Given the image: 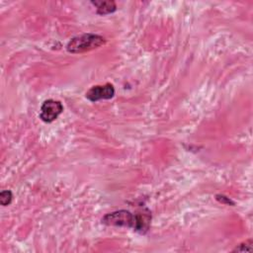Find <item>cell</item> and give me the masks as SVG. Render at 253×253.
<instances>
[{
    "label": "cell",
    "instance_id": "6da1fadb",
    "mask_svg": "<svg viewBox=\"0 0 253 253\" xmlns=\"http://www.w3.org/2000/svg\"><path fill=\"white\" fill-rule=\"evenodd\" d=\"M104 37L96 34H83L72 38L66 44V50L70 53H82L93 50L105 44Z\"/></svg>",
    "mask_w": 253,
    "mask_h": 253
},
{
    "label": "cell",
    "instance_id": "7a4b0ae2",
    "mask_svg": "<svg viewBox=\"0 0 253 253\" xmlns=\"http://www.w3.org/2000/svg\"><path fill=\"white\" fill-rule=\"evenodd\" d=\"M135 215L126 210H120L110 213H107L102 218V223L109 226H125L134 227Z\"/></svg>",
    "mask_w": 253,
    "mask_h": 253
},
{
    "label": "cell",
    "instance_id": "3957f363",
    "mask_svg": "<svg viewBox=\"0 0 253 253\" xmlns=\"http://www.w3.org/2000/svg\"><path fill=\"white\" fill-rule=\"evenodd\" d=\"M63 112V106L60 101L47 99L41 106L40 119L44 123H52Z\"/></svg>",
    "mask_w": 253,
    "mask_h": 253
},
{
    "label": "cell",
    "instance_id": "277c9868",
    "mask_svg": "<svg viewBox=\"0 0 253 253\" xmlns=\"http://www.w3.org/2000/svg\"><path fill=\"white\" fill-rule=\"evenodd\" d=\"M115 87L111 83L104 85L92 86L85 94V97L91 102H97L100 100H109L115 96Z\"/></svg>",
    "mask_w": 253,
    "mask_h": 253
},
{
    "label": "cell",
    "instance_id": "5b68a950",
    "mask_svg": "<svg viewBox=\"0 0 253 253\" xmlns=\"http://www.w3.org/2000/svg\"><path fill=\"white\" fill-rule=\"evenodd\" d=\"M93 5L97 8V14L103 16L108 15L117 10V5L114 1H92Z\"/></svg>",
    "mask_w": 253,
    "mask_h": 253
},
{
    "label": "cell",
    "instance_id": "8992f818",
    "mask_svg": "<svg viewBox=\"0 0 253 253\" xmlns=\"http://www.w3.org/2000/svg\"><path fill=\"white\" fill-rule=\"evenodd\" d=\"M252 244L253 243H252L251 239L245 240L244 242L237 245L232 251L233 252H252V250H253V245Z\"/></svg>",
    "mask_w": 253,
    "mask_h": 253
},
{
    "label": "cell",
    "instance_id": "52a82bcc",
    "mask_svg": "<svg viewBox=\"0 0 253 253\" xmlns=\"http://www.w3.org/2000/svg\"><path fill=\"white\" fill-rule=\"evenodd\" d=\"M13 194L10 190H4L0 193V204L3 207H6L12 203Z\"/></svg>",
    "mask_w": 253,
    "mask_h": 253
},
{
    "label": "cell",
    "instance_id": "ba28073f",
    "mask_svg": "<svg viewBox=\"0 0 253 253\" xmlns=\"http://www.w3.org/2000/svg\"><path fill=\"white\" fill-rule=\"evenodd\" d=\"M215 197H216V200L222 204H227V205H232V206L234 205V202H232L229 198H227L223 195H216Z\"/></svg>",
    "mask_w": 253,
    "mask_h": 253
}]
</instances>
